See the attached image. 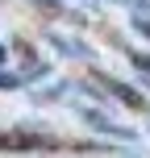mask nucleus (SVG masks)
<instances>
[{
  "mask_svg": "<svg viewBox=\"0 0 150 158\" xmlns=\"http://www.w3.org/2000/svg\"><path fill=\"white\" fill-rule=\"evenodd\" d=\"M33 4H38V8H50V13H63V4H58V0H33Z\"/></svg>",
  "mask_w": 150,
  "mask_h": 158,
  "instance_id": "7ed1b4c3",
  "label": "nucleus"
},
{
  "mask_svg": "<svg viewBox=\"0 0 150 158\" xmlns=\"http://www.w3.org/2000/svg\"><path fill=\"white\" fill-rule=\"evenodd\" d=\"M17 83H21L17 75H0V87H17Z\"/></svg>",
  "mask_w": 150,
  "mask_h": 158,
  "instance_id": "423d86ee",
  "label": "nucleus"
},
{
  "mask_svg": "<svg viewBox=\"0 0 150 158\" xmlns=\"http://www.w3.org/2000/svg\"><path fill=\"white\" fill-rule=\"evenodd\" d=\"M84 121H88V125H96L100 133H113V137H134V133H129L125 125H113V121H104L100 112H84Z\"/></svg>",
  "mask_w": 150,
  "mask_h": 158,
  "instance_id": "f03ea898",
  "label": "nucleus"
},
{
  "mask_svg": "<svg viewBox=\"0 0 150 158\" xmlns=\"http://www.w3.org/2000/svg\"><path fill=\"white\" fill-rule=\"evenodd\" d=\"M96 79H100V87H104V92H109L117 104H125V108H134V112H142V108H146L142 92H134L129 83H121V79H113V75H104V71H96Z\"/></svg>",
  "mask_w": 150,
  "mask_h": 158,
  "instance_id": "f257e3e1",
  "label": "nucleus"
},
{
  "mask_svg": "<svg viewBox=\"0 0 150 158\" xmlns=\"http://www.w3.org/2000/svg\"><path fill=\"white\" fill-rule=\"evenodd\" d=\"M134 63H138V71H146V75H150V54H134Z\"/></svg>",
  "mask_w": 150,
  "mask_h": 158,
  "instance_id": "20e7f679",
  "label": "nucleus"
},
{
  "mask_svg": "<svg viewBox=\"0 0 150 158\" xmlns=\"http://www.w3.org/2000/svg\"><path fill=\"white\" fill-rule=\"evenodd\" d=\"M117 4H129V8H150V0H117Z\"/></svg>",
  "mask_w": 150,
  "mask_h": 158,
  "instance_id": "39448f33",
  "label": "nucleus"
}]
</instances>
